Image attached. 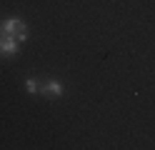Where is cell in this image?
I'll list each match as a JSON object with an SVG mask.
<instances>
[{
    "label": "cell",
    "instance_id": "cell-3",
    "mask_svg": "<svg viewBox=\"0 0 155 150\" xmlns=\"http://www.w3.org/2000/svg\"><path fill=\"white\" fill-rule=\"evenodd\" d=\"M40 93H45V95L55 98V95H60V93H63V85L58 83V80H50V83H45V85L40 88Z\"/></svg>",
    "mask_w": 155,
    "mask_h": 150
},
{
    "label": "cell",
    "instance_id": "cell-4",
    "mask_svg": "<svg viewBox=\"0 0 155 150\" xmlns=\"http://www.w3.org/2000/svg\"><path fill=\"white\" fill-rule=\"evenodd\" d=\"M25 88H28V93H38V90H40L43 85L38 83V80H33V78H28V80H25Z\"/></svg>",
    "mask_w": 155,
    "mask_h": 150
},
{
    "label": "cell",
    "instance_id": "cell-2",
    "mask_svg": "<svg viewBox=\"0 0 155 150\" xmlns=\"http://www.w3.org/2000/svg\"><path fill=\"white\" fill-rule=\"evenodd\" d=\"M0 53H3V55H18V53H20L18 40L15 38H8V35H0Z\"/></svg>",
    "mask_w": 155,
    "mask_h": 150
},
{
    "label": "cell",
    "instance_id": "cell-1",
    "mask_svg": "<svg viewBox=\"0 0 155 150\" xmlns=\"http://www.w3.org/2000/svg\"><path fill=\"white\" fill-rule=\"evenodd\" d=\"M0 35H8V38H15L18 43H23V40L28 38V30H25V23L18 18H10L5 20L3 25H0Z\"/></svg>",
    "mask_w": 155,
    "mask_h": 150
}]
</instances>
